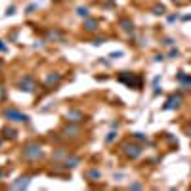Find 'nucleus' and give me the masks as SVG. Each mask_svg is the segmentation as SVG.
Instances as JSON below:
<instances>
[{
	"label": "nucleus",
	"mask_w": 191,
	"mask_h": 191,
	"mask_svg": "<svg viewBox=\"0 0 191 191\" xmlns=\"http://www.w3.org/2000/svg\"><path fill=\"white\" fill-rule=\"evenodd\" d=\"M0 69H2V61H0Z\"/></svg>",
	"instance_id": "19"
},
{
	"label": "nucleus",
	"mask_w": 191,
	"mask_h": 191,
	"mask_svg": "<svg viewBox=\"0 0 191 191\" xmlns=\"http://www.w3.org/2000/svg\"><path fill=\"white\" fill-rule=\"evenodd\" d=\"M59 80H61V75H59V73H56V75H50V77L46 79V86H52V84H57Z\"/></svg>",
	"instance_id": "9"
},
{
	"label": "nucleus",
	"mask_w": 191,
	"mask_h": 191,
	"mask_svg": "<svg viewBox=\"0 0 191 191\" xmlns=\"http://www.w3.org/2000/svg\"><path fill=\"white\" fill-rule=\"evenodd\" d=\"M42 157V147L38 145V143L31 141L25 145V149H23V159H27V161H38Z\"/></svg>",
	"instance_id": "1"
},
{
	"label": "nucleus",
	"mask_w": 191,
	"mask_h": 191,
	"mask_svg": "<svg viewBox=\"0 0 191 191\" xmlns=\"http://www.w3.org/2000/svg\"><path fill=\"white\" fill-rule=\"evenodd\" d=\"M2 134H4V138H10V139H15V134H17V132H15L14 128H4V130H2Z\"/></svg>",
	"instance_id": "10"
},
{
	"label": "nucleus",
	"mask_w": 191,
	"mask_h": 191,
	"mask_svg": "<svg viewBox=\"0 0 191 191\" xmlns=\"http://www.w3.org/2000/svg\"><path fill=\"white\" fill-rule=\"evenodd\" d=\"M155 14H164V6H157L155 8Z\"/></svg>",
	"instance_id": "16"
},
{
	"label": "nucleus",
	"mask_w": 191,
	"mask_h": 191,
	"mask_svg": "<svg viewBox=\"0 0 191 191\" xmlns=\"http://www.w3.org/2000/svg\"><path fill=\"white\" fill-rule=\"evenodd\" d=\"M79 162H80V159H77V157H73V159H71V161H69V159L65 161V166H67V168H69V166H77Z\"/></svg>",
	"instance_id": "11"
},
{
	"label": "nucleus",
	"mask_w": 191,
	"mask_h": 191,
	"mask_svg": "<svg viewBox=\"0 0 191 191\" xmlns=\"http://www.w3.org/2000/svg\"><path fill=\"white\" fill-rule=\"evenodd\" d=\"M8 121H14V123H29V117L25 115V113H21V111H17V109H14V107H8V109H4V113H2Z\"/></svg>",
	"instance_id": "2"
},
{
	"label": "nucleus",
	"mask_w": 191,
	"mask_h": 191,
	"mask_svg": "<svg viewBox=\"0 0 191 191\" xmlns=\"http://www.w3.org/2000/svg\"><path fill=\"white\" fill-rule=\"evenodd\" d=\"M17 88L19 90H25V92H35L36 90V82H35V79L33 77H23V80L17 84Z\"/></svg>",
	"instance_id": "3"
},
{
	"label": "nucleus",
	"mask_w": 191,
	"mask_h": 191,
	"mask_svg": "<svg viewBox=\"0 0 191 191\" xmlns=\"http://www.w3.org/2000/svg\"><path fill=\"white\" fill-rule=\"evenodd\" d=\"M4 98V88H2V84H0V100Z\"/></svg>",
	"instance_id": "17"
},
{
	"label": "nucleus",
	"mask_w": 191,
	"mask_h": 191,
	"mask_svg": "<svg viewBox=\"0 0 191 191\" xmlns=\"http://www.w3.org/2000/svg\"><path fill=\"white\" fill-rule=\"evenodd\" d=\"M189 136H191V126H189Z\"/></svg>",
	"instance_id": "18"
},
{
	"label": "nucleus",
	"mask_w": 191,
	"mask_h": 191,
	"mask_svg": "<svg viewBox=\"0 0 191 191\" xmlns=\"http://www.w3.org/2000/svg\"><path fill=\"white\" fill-rule=\"evenodd\" d=\"M96 29H98V19H88V21H84V31L94 33Z\"/></svg>",
	"instance_id": "6"
},
{
	"label": "nucleus",
	"mask_w": 191,
	"mask_h": 191,
	"mask_svg": "<svg viewBox=\"0 0 191 191\" xmlns=\"http://www.w3.org/2000/svg\"><path fill=\"white\" fill-rule=\"evenodd\" d=\"M121 25L124 31H134V25H132V21H121Z\"/></svg>",
	"instance_id": "12"
},
{
	"label": "nucleus",
	"mask_w": 191,
	"mask_h": 191,
	"mask_svg": "<svg viewBox=\"0 0 191 191\" xmlns=\"http://www.w3.org/2000/svg\"><path fill=\"white\" fill-rule=\"evenodd\" d=\"M88 176L90 178H100V172L98 170H92V172H88Z\"/></svg>",
	"instance_id": "15"
},
{
	"label": "nucleus",
	"mask_w": 191,
	"mask_h": 191,
	"mask_svg": "<svg viewBox=\"0 0 191 191\" xmlns=\"http://www.w3.org/2000/svg\"><path fill=\"white\" fill-rule=\"evenodd\" d=\"M124 149H126L124 153H126L128 157H132V159H136V157L141 153V149H139L138 145H130V143H126V145H124Z\"/></svg>",
	"instance_id": "5"
},
{
	"label": "nucleus",
	"mask_w": 191,
	"mask_h": 191,
	"mask_svg": "<svg viewBox=\"0 0 191 191\" xmlns=\"http://www.w3.org/2000/svg\"><path fill=\"white\" fill-rule=\"evenodd\" d=\"M77 14H79L80 17H88V8H79Z\"/></svg>",
	"instance_id": "13"
},
{
	"label": "nucleus",
	"mask_w": 191,
	"mask_h": 191,
	"mask_svg": "<svg viewBox=\"0 0 191 191\" xmlns=\"http://www.w3.org/2000/svg\"><path fill=\"white\" fill-rule=\"evenodd\" d=\"M180 101H182L180 96H172V98L168 100V103L164 105V109H174V107H178V105H180Z\"/></svg>",
	"instance_id": "7"
},
{
	"label": "nucleus",
	"mask_w": 191,
	"mask_h": 191,
	"mask_svg": "<svg viewBox=\"0 0 191 191\" xmlns=\"http://www.w3.org/2000/svg\"><path fill=\"white\" fill-rule=\"evenodd\" d=\"M103 42H105V38H94V46H100Z\"/></svg>",
	"instance_id": "14"
},
{
	"label": "nucleus",
	"mask_w": 191,
	"mask_h": 191,
	"mask_svg": "<svg viewBox=\"0 0 191 191\" xmlns=\"http://www.w3.org/2000/svg\"><path fill=\"white\" fill-rule=\"evenodd\" d=\"M29 182H31V178H29V176H23V178H19V182L12 183V187H15V189H21V187H27V185H29Z\"/></svg>",
	"instance_id": "8"
},
{
	"label": "nucleus",
	"mask_w": 191,
	"mask_h": 191,
	"mask_svg": "<svg viewBox=\"0 0 191 191\" xmlns=\"http://www.w3.org/2000/svg\"><path fill=\"white\" fill-rule=\"evenodd\" d=\"M82 118H84V115L80 111H77V109L67 111V121H71V123H79V121H82Z\"/></svg>",
	"instance_id": "4"
}]
</instances>
